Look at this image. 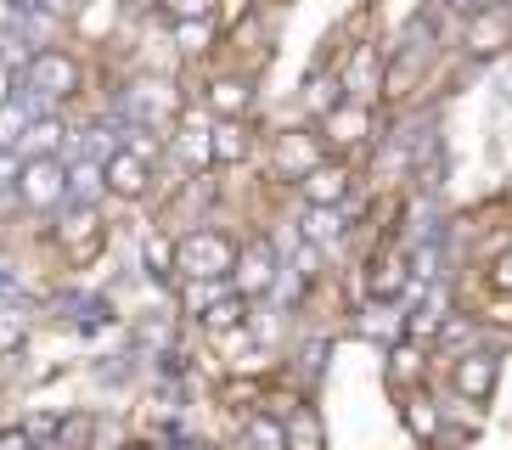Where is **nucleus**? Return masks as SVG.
<instances>
[{"label": "nucleus", "mask_w": 512, "mask_h": 450, "mask_svg": "<svg viewBox=\"0 0 512 450\" xmlns=\"http://www.w3.org/2000/svg\"><path fill=\"white\" fill-rule=\"evenodd\" d=\"M164 6L175 23H203V17H214V0H164Z\"/></svg>", "instance_id": "nucleus-32"}, {"label": "nucleus", "mask_w": 512, "mask_h": 450, "mask_svg": "<svg viewBox=\"0 0 512 450\" xmlns=\"http://www.w3.org/2000/svg\"><path fill=\"white\" fill-rule=\"evenodd\" d=\"M299 192L310 209H344V197H349V164H321L310 169V175L299 180Z\"/></svg>", "instance_id": "nucleus-10"}, {"label": "nucleus", "mask_w": 512, "mask_h": 450, "mask_svg": "<svg viewBox=\"0 0 512 450\" xmlns=\"http://www.w3.org/2000/svg\"><path fill=\"white\" fill-rule=\"evenodd\" d=\"M389 377H394V383H411V377H422V355H417L411 344H400V349L389 355Z\"/></svg>", "instance_id": "nucleus-31"}, {"label": "nucleus", "mask_w": 512, "mask_h": 450, "mask_svg": "<svg viewBox=\"0 0 512 450\" xmlns=\"http://www.w3.org/2000/svg\"><path fill=\"white\" fill-rule=\"evenodd\" d=\"M366 287H372L377 304H394L400 293H406V259H400V254L372 259V276H366Z\"/></svg>", "instance_id": "nucleus-17"}, {"label": "nucleus", "mask_w": 512, "mask_h": 450, "mask_svg": "<svg viewBox=\"0 0 512 450\" xmlns=\"http://www.w3.org/2000/svg\"><path fill=\"white\" fill-rule=\"evenodd\" d=\"M248 102H254V90H248V79H237V74H226V79L209 85V113H220V119H242Z\"/></svg>", "instance_id": "nucleus-18"}, {"label": "nucleus", "mask_w": 512, "mask_h": 450, "mask_svg": "<svg viewBox=\"0 0 512 450\" xmlns=\"http://www.w3.org/2000/svg\"><path fill=\"white\" fill-rule=\"evenodd\" d=\"M107 192L113 197H147V186H152V164L147 158H136V152L124 147V152H113L107 158Z\"/></svg>", "instance_id": "nucleus-12"}, {"label": "nucleus", "mask_w": 512, "mask_h": 450, "mask_svg": "<svg viewBox=\"0 0 512 450\" xmlns=\"http://www.w3.org/2000/svg\"><path fill=\"white\" fill-rule=\"evenodd\" d=\"M321 141H332V147H361V141H372V107L366 102L332 107L327 119H321Z\"/></svg>", "instance_id": "nucleus-8"}, {"label": "nucleus", "mask_w": 512, "mask_h": 450, "mask_svg": "<svg viewBox=\"0 0 512 450\" xmlns=\"http://www.w3.org/2000/svg\"><path fill=\"white\" fill-rule=\"evenodd\" d=\"M445 6H451V12H462V17H479L484 6H496V0H445Z\"/></svg>", "instance_id": "nucleus-38"}, {"label": "nucleus", "mask_w": 512, "mask_h": 450, "mask_svg": "<svg viewBox=\"0 0 512 450\" xmlns=\"http://www.w3.org/2000/svg\"><path fill=\"white\" fill-rule=\"evenodd\" d=\"M130 107H136L141 124L181 119V96H175V85H169V79H136V85H130Z\"/></svg>", "instance_id": "nucleus-7"}, {"label": "nucleus", "mask_w": 512, "mask_h": 450, "mask_svg": "<svg viewBox=\"0 0 512 450\" xmlns=\"http://www.w3.org/2000/svg\"><path fill=\"white\" fill-rule=\"evenodd\" d=\"M102 192H107V169L91 164V158H74V164H68V203H91L96 209Z\"/></svg>", "instance_id": "nucleus-21"}, {"label": "nucleus", "mask_w": 512, "mask_h": 450, "mask_svg": "<svg viewBox=\"0 0 512 450\" xmlns=\"http://www.w3.org/2000/svg\"><path fill=\"white\" fill-rule=\"evenodd\" d=\"M0 450H34L29 428H0Z\"/></svg>", "instance_id": "nucleus-36"}, {"label": "nucleus", "mask_w": 512, "mask_h": 450, "mask_svg": "<svg viewBox=\"0 0 512 450\" xmlns=\"http://www.w3.org/2000/svg\"><path fill=\"white\" fill-rule=\"evenodd\" d=\"M231 270H237V242L226 231L197 225L175 242V276L181 282H231Z\"/></svg>", "instance_id": "nucleus-1"}, {"label": "nucleus", "mask_w": 512, "mask_h": 450, "mask_svg": "<svg viewBox=\"0 0 512 450\" xmlns=\"http://www.w3.org/2000/svg\"><path fill=\"white\" fill-rule=\"evenodd\" d=\"M23 90L29 96H40L46 107H57V102H68L79 90V62L68 57V51H34L29 57V74H23Z\"/></svg>", "instance_id": "nucleus-2"}, {"label": "nucleus", "mask_w": 512, "mask_h": 450, "mask_svg": "<svg viewBox=\"0 0 512 450\" xmlns=\"http://www.w3.org/2000/svg\"><path fill=\"white\" fill-rule=\"evenodd\" d=\"M91 434H96V417H85V411H74V417H62V428H57V445H51V450H91Z\"/></svg>", "instance_id": "nucleus-27"}, {"label": "nucleus", "mask_w": 512, "mask_h": 450, "mask_svg": "<svg viewBox=\"0 0 512 450\" xmlns=\"http://www.w3.org/2000/svg\"><path fill=\"white\" fill-rule=\"evenodd\" d=\"M479 332H473V321H462V315H445V327H439V349H462L467 355V344H473Z\"/></svg>", "instance_id": "nucleus-30"}, {"label": "nucleus", "mask_w": 512, "mask_h": 450, "mask_svg": "<svg viewBox=\"0 0 512 450\" xmlns=\"http://www.w3.org/2000/svg\"><path fill=\"white\" fill-rule=\"evenodd\" d=\"M141 265H147L158 282H175V242L158 237V231H147V242H141Z\"/></svg>", "instance_id": "nucleus-24"}, {"label": "nucleus", "mask_w": 512, "mask_h": 450, "mask_svg": "<svg viewBox=\"0 0 512 450\" xmlns=\"http://www.w3.org/2000/svg\"><path fill=\"white\" fill-rule=\"evenodd\" d=\"M287 450H327V428H321V411L316 405H304L287 417Z\"/></svg>", "instance_id": "nucleus-20"}, {"label": "nucleus", "mask_w": 512, "mask_h": 450, "mask_svg": "<svg viewBox=\"0 0 512 450\" xmlns=\"http://www.w3.org/2000/svg\"><path fill=\"white\" fill-rule=\"evenodd\" d=\"M17 344H23V315L0 310V355H6V349H17Z\"/></svg>", "instance_id": "nucleus-33"}, {"label": "nucleus", "mask_w": 512, "mask_h": 450, "mask_svg": "<svg viewBox=\"0 0 512 450\" xmlns=\"http://www.w3.org/2000/svg\"><path fill=\"white\" fill-rule=\"evenodd\" d=\"M344 231H349L344 209H304V242H310V248H338Z\"/></svg>", "instance_id": "nucleus-16"}, {"label": "nucleus", "mask_w": 512, "mask_h": 450, "mask_svg": "<svg viewBox=\"0 0 512 450\" xmlns=\"http://www.w3.org/2000/svg\"><path fill=\"white\" fill-rule=\"evenodd\" d=\"M17 175H23V152H0V192L17 186Z\"/></svg>", "instance_id": "nucleus-35"}, {"label": "nucleus", "mask_w": 512, "mask_h": 450, "mask_svg": "<svg viewBox=\"0 0 512 450\" xmlns=\"http://www.w3.org/2000/svg\"><path fill=\"white\" fill-rule=\"evenodd\" d=\"M29 107H17V102H6L0 107V152H17L23 147V135H29Z\"/></svg>", "instance_id": "nucleus-25"}, {"label": "nucleus", "mask_w": 512, "mask_h": 450, "mask_svg": "<svg viewBox=\"0 0 512 450\" xmlns=\"http://www.w3.org/2000/svg\"><path fill=\"white\" fill-rule=\"evenodd\" d=\"M119 6H124V0H85V6L74 12V23L91 34V40H96V34H113V23H119Z\"/></svg>", "instance_id": "nucleus-23"}, {"label": "nucleus", "mask_w": 512, "mask_h": 450, "mask_svg": "<svg viewBox=\"0 0 512 450\" xmlns=\"http://www.w3.org/2000/svg\"><path fill=\"white\" fill-rule=\"evenodd\" d=\"M197 327L214 332V338H226V332L248 327V299H242V293H226L220 304H209V310L197 315Z\"/></svg>", "instance_id": "nucleus-19"}, {"label": "nucleus", "mask_w": 512, "mask_h": 450, "mask_svg": "<svg viewBox=\"0 0 512 450\" xmlns=\"http://www.w3.org/2000/svg\"><path fill=\"white\" fill-rule=\"evenodd\" d=\"M507 40H512L507 6H484L479 17H467V51H473V57H490V51H501Z\"/></svg>", "instance_id": "nucleus-11"}, {"label": "nucleus", "mask_w": 512, "mask_h": 450, "mask_svg": "<svg viewBox=\"0 0 512 450\" xmlns=\"http://www.w3.org/2000/svg\"><path fill=\"white\" fill-rule=\"evenodd\" d=\"M85 0H40V12H51V17H74Z\"/></svg>", "instance_id": "nucleus-37"}, {"label": "nucleus", "mask_w": 512, "mask_h": 450, "mask_svg": "<svg viewBox=\"0 0 512 450\" xmlns=\"http://www.w3.org/2000/svg\"><path fill=\"white\" fill-rule=\"evenodd\" d=\"M237 445L242 450H287V422L271 417V411H242Z\"/></svg>", "instance_id": "nucleus-14"}, {"label": "nucleus", "mask_w": 512, "mask_h": 450, "mask_svg": "<svg viewBox=\"0 0 512 450\" xmlns=\"http://www.w3.org/2000/svg\"><path fill=\"white\" fill-rule=\"evenodd\" d=\"M377 85H383V57H377V45H355V57H349V68H344L349 102H372Z\"/></svg>", "instance_id": "nucleus-13"}, {"label": "nucleus", "mask_w": 512, "mask_h": 450, "mask_svg": "<svg viewBox=\"0 0 512 450\" xmlns=\"http://www.w3.org/2000/svg\"><path fill=\"white\" fill-rule=\"evenodd\" d=\"M124 6H158V0H124Z\"/></svg>", "instance_id": "nucleus-40"}, {"label": "nucleus", "mask_w": 512, "mask_h": 450, "mask_svg": "<svg viewBox=\"0 0 512 450\" xmlns=\"http://www.w3.org/2000/svg\"><path fill=\"white\" fill-rule=\"evenodd\" d=\"M214 40V17H203V23H175V45L181 51H209Z\"/></svg>", "instance_id": "nucleus-29"}, {"label": "nucleus", "mask_w": 512, "mask_h": 450, "mask_svg": "<svg viewBox=\"0 0 512 450\" xmlns=\"http://www.w3.org/2000/svg\"><path fill=\"white\" fill-rule=\"evenodd\" d=\"M242 158H248V124L220 119L214 124V164H242Z\"/></svg>", "instance_id": "nucleus-22"}, {"label": "nucleus", "mask_w": 512, "mask_h": 450, "mask_svg": "<svg viewBox=\"0 0 512 450\" xmlns=\"http://www.w3.org/2000/svg\"><path fill=\"white\" fill-rule=\"evenodd\" d=\"M276 164L293 180H304L310 169H321V135H304V130L282 135V141H276Z\"/></svg>", "instance_id": "nucleus-15"}, {"label": "nucleus", "mask_w": 512, "mask_h": 450, "mask_svg": "<svg viewBox=\"0 0 512 450\" xmlns=\"http://www.w3.org/2000/svg\"><path fill=\"white\" fill-rule=\"evenodd\" d=\"M175 152H181V164L192 169V175H203V169L214 164V124H209V113H181Z\"/></svg>", "instance_id": "nucleus-9"}, {"label": "nucleus", "mask_w": 512, "mask_h": 450, "mask_svg": "<svg viewBox=\"0 0 512 450\" xmlns=\"http://www.w3.org/2000/svg\"><path fill=\"white\" fill-rule=\"evenodd\" d=\"M226 293H237L231 282H186L181 287V304H186V315H203L209 304H220Z\"/></svg>", "instance_id": "nucleus-26"}, {"label": "nucleus", "mask_w": 512, "mask_h": 450, "mask_svg": "<svg viewBox=\"0 0 512 450\" xmlns=\"http://www.w3.org/2000/svg\"><path fill=\"white\" fill-rule=\"evenodd\" d=\"M276 276H282V259H276V248L265 237L254 242H242V254H237V270H231V287H237L242 299H265L276 287Z\"/></svg>", "instance_id": "nucleus-5"}, {"label": "nucleus", "mask_w": 512, "mask_h": 450, "mask_svg": "<svg viewBox=\"0 0 512 450\" xmlns=\"http://www.w3.org/2000/svg\"><path fill=\"white\" fill-rule=\"evenodd\" d=\"M496 377H501V360L490 355V349H467V355H456V366H451L456 394L473 400V405H484L490 394H496Z\"/></svg>", "instance_id": "nucleus-6"}, {"label": "nucleus", "mask_w": 512, "mask_h": 450, "mask_svg": "<svg viewBox=\"0 0 512 450\" xmlns=\"http://www.w3.org/2000/svg\"><path fill=\"white\" fill-rule=\"evenodd\" d=\"M17 197H23L29 209H62V203H68V164H62V158H23Z\"/></svg>", "instance_id": "nucleus-3"}, {"label": "nucleus", "mask_w": 512, "mask_h": 450, "mask_svg": "<svg viewBox=\"0 0 512 450\" xmlns=\"http://www.w3.org/2000/svg\"><path fill=\"white\" fill-rule=\"evenodd\" d=\"M490 287L512 299V248H507V254H496V265H490Z\"/></svg>", "instance_id": "nucleus-34"}, {"label": "nucleus", "mask_w": 512, "mask_h": 450, "mask_svg": "<svg viewBox=\"0 0 512 450\" xmlns=\"http://www.w3.org/2000/svg\"><path fill=\"white\" fill-rule=\"evenodd\" d=\"M406 422H411V434H422V439L439 434V411L422 400V394H411V400H406Z\"/></svg>", "instance_id": "nucleus-28"}, {"label": "nucleus", "mask_w": 512, "mask_h": 450, "mask_svg": "<svg viewBox=\"0 0 512 450\" xmlns=\"http://www.w3.org/2000/svg\"><path fill=\"white\" fill-rule=\"evenodd\" d=\"M119 450H130V445H119Z\"/></svg>", "instance_id": "nucleus-41"}, {"label": "nucleus", "mask_w": 512, "mask_h": 450, "mask_svg": "<svg viewBox=\"0 0 512 450\" xmlns=\"http://www.w3.org/2000/svg\"><path fill=\"white\" fill-rule=\"evenodd\" d=\"M57 242L68 248V259H74V265H91V259L102 254V242H107V225L96 220L91 203H62Z\"/></svg>", "instance_id": "nucleus-4"}, {"label": "nucleus", "mask_w": 512, "mask_h": 450, "mask_svg": "<svg viewBox=\"0 0 512 450\" xmlns=\"http://www.w3.org/2000/svg\"><path fill=\"white\" fill-rule=\"evenodd\" d=\"M12 102V68H6V62H0V107Z\"/></svg>", "instance_id": "nucleus-39"}]
</instances>
